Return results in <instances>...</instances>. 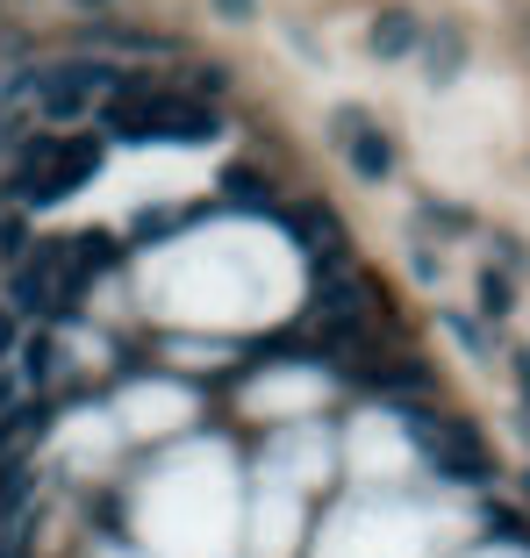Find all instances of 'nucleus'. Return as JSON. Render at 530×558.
<instances>
[{
    "mask_svg": "<svg viewBox=\"0 0 530 558\" xmlns=\"http://www.w3.org/2000/svg\"><path fill=\"white\" fill-rule=\"evenodd\" d=\"M100 165V144L94 136H29L15 150V172H8V201L15 208H50V201H65L72 186L94 180Z\"/></svg>",
    "mask_w": 530,
    "mask_h": 558,
    "instance_id": "nucleus-1",
    "label": "nucleus"
},
{
    "mask_svg": "<svg viewBox=\"0 0 530 558\" xmlns=\"http://www.w3.org/2000/svg\"><path fill=\"white\" fill-rule=\"evenodd\" d=\"M180 86H166L158 72H116V86L100 94V122H108V136H144V144H158V130H166V116L180 108Z\"/></svg>",
    "mask_w": 530,
    "mask_h": 558,
    "instance_id": "nucleus-2",
    "label": "nucleus"
},
{
    "mask_svg": "<svg viewBox=\"0 0 530 558\" xmlns=\"http://www.w3.org/2000/svg\"><path fill=\"white\" fill-rule=\"evenodd\" d=\"M401 423H409V437L423 444V459L437 465L445 480H466V487H481L495 465H487V451L473 444V429H459V423H437L431 409H401Z\"/></svg>",
    "mask_w": 530,
    "mask_h": 558,
    "instance_id": "nucleus-3",
    "label": "nucleus"
},
{
    "mask_svg": "<svg viewBox=\"0 0 530 558\" xmlns=\"http://www.w3.org/2000/svg\"><path fill=\"white\" fill-rule=\"evenodd\" d=\"M108 86H116V72L108 65H50V72H36V100H44V116L50 122H80L86 108H94L100 94H108Z\"/></svg>",
    "mask_w": 530,
    "mask_h": 558,
    "instance_id": "nucleus-4",
    "label": "nucleus"
},
{
    "mask_svg": "<svg viewBox=\"0 0 530 558\" xmlns=\"http://www.w3.org/2000/svg\"><path fill=\"white\" fill-rule=\"evenodd\" d=\"M337 130H345V158L359 165L365 180H387V165H395V150H387V136L373 130V122H359V116H345Z\"/></svg>",
    "mask_w": 530,
    "mask_h": 558,
    "instance_id": "nucleus-5",
    "label": "nucleus"
},
{
    "mask_svg": "<svg viewBox=\"0 0 530 558\" xmlns=\"http://www.w3.org/2000/svg\"><path fill=\"white\" fill-rule=\"evenodd\" d=\"M294 236H301L309 258H323V265L337 258V215L330 208H315V201H309V208H294Z\"/></svg>",
    "mask_w": 530,
    "mask_h": 558,
    "instance_id": "nucleus-6",
    "label": "nucleus"
},
{
    "mask_svg": "<svg viewBox=\"0 0 530 558\" xmlns=\"http://www.w3.org/2000/svg\"><path fill=\"white\" fill-rule=\"evenodd\" d=\"M15 379H22V387H50V379H58V337H29Z\"/></svg>",
    "mask_w": 530,
    "mask_h": 558,
    "instance_id": "nucleus-7",
    "label": "nucleus"
},
{
    "mask_svg": "<svg viewBox=\"0 0 530 558\" xmlns=\"http://www.w3.org/2000/svg\"><path fill=\"white\" fill-rule=\"evenodd\" d=\"M373 50H381V58H401V50H415V15L387 8V15L373 22Z\"/></svg>",
    "mask_w": 530,
    "mask_h": 558,
    "instance_id": "nucleus-8",
    "label": "nucleus"
},
{
    "mask_svg": "<svg viewBox=\"0 0 530 558\" xmlns=\"http://www.w3.org/2000/svg\"><path fill=\"white\" fill-rule=\"evenodd\" d=\"M481 308L487 315H509V279H502V272H481Z\"/></svg>",
    "mask_w": 530,
    "mask_h": 558,
    "instance_id": "nucleus-9",
    "label": "nucleus"
},
{
    "mask_svg": "<svg viewBox=\"0 0 530 558\" xmlns=\"http://www.w3.org/2000/svg\"><path fill=\"white\" fill-rule=\"evenodd\" d=\"M15 351H22V315L8 308V301H0V365L15 359Z\"/></svg>",
    "mask_w": 530,
    "mask_h": 558,
    "instance_id": "nucleus-10",
    "label": "nucleus"
},
{
    "mask_svg": "<svg viewBox=\"0 0 530 558\" xmlns=\"http://www.w3.org/2000/svg\"><path fill=\"white\" fill-rule=\"evenodd\" d=\"M222 186H230V201H265V180H258V172H230Z\"/></svg>",
    "mask_w": 530,
    "mask_h": 558,
    "instance_id": "nucleus-11",
    "label": "nucleus"
},
{
    "mask_svg": "<svg viewBox=\"0 0 530 558\" xmlns=\"http://www.w3.org/2000/svg\"><path fill=\"white\" fill-rule=\"evenodd\" d=\"M22 251H29V236H22V222L8 215V222H0V258H22Z\"/></svg>",
    "mask_w": 530,
    "mask_h": 558,
    "instance_id": "nucleus-12",
    "label": "nucleus"
},
{
    "mask_svg": "<svg viewBox=\"0 0 530 558\" xmlns=\"http://www.w3.org/2000/svg\"><path fill=\"white\" fill-rule=\"evenodd\" d=\"M216 15L222 22H251V0H216Z\"/></svg>",
    "mask_w": 530,
    "mask_h": 558,
    "instance_id": "nucleus-13",
    "label": "nucleus"
},
{
    "mask_svg": "<svg viewBox=\"0 0 530 558\" xmlns=\"http://www.w3.org/2000/svg\"><path fill=\"white\" fill-rule=\"evenodd\" d=\"M516 379H523V395H530V351H516Z\"/></svg>",
    "mask_w": 530,
    "mask_h": 558,
    "instance_id": "nucleus-14",
    "label": "nucleus"
},
{
    "mask_svg": "<svg viewBox=\"0 0 530 558\" xmlns=\"http://www.w3.org/2000/svg\"><path fill=\"white\" fill-rule=\"evenodd\" d=\"M86 8H108V0H86Z\"/></svg>",
    "mask_w": 530,
    "mask_h": 558,
    "instance_id": "nucleus-15",
    "label": "nucleus"
},
{
    "mask_svg": "<svg viewBox=\"0 0 530 558\" xmlns=\"http://www.w3.org/2000/svg\"><path fill=\"white\" fill-rule=\"evenodd\" d=\"M0 373H8V365H0Z\"/></svg>",
    "mask_w": 530,
    "mask_h": 558,
    "instance_id": "nucleus-16",
    "label": "nucleus"
}]
</instances>
